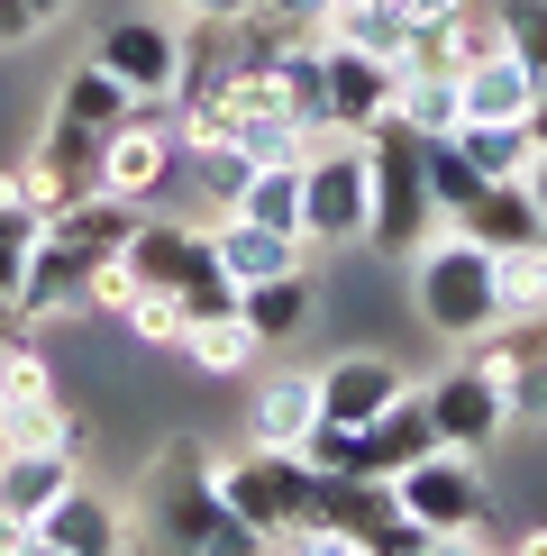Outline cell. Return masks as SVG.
Returning a JSON list of instances; mask_svg holds the SVG:
<instances>
[{"instance_id": "6da1fadb", "label": "cell", "mask_w": 547, "mask_h": 556, "mask_svg": "<svg viewBox=\"0 0 547 556\" xmlns=\"http://www.w3.org/2000/svg\"><path fill=\"white\" fill-rule=\"evenodd\" d=\"M365 247L383 256H420V238L438 228V201H429V165H420V128L374 119L365 128Z\"/></svg>"}, {"instance_id": "7a4b0ae2", "label": "cell", "mask_w": 547, "mask_h": 556, "mask_svg": "<svg viewBox=\"0 0 547 556\" xmlns=\"http://www.w3.org/2000/svg\"><path fill=\"white\" fill-rule=\"evenodd\" d=\"M119 265L137 274V283H155V292H174L192 319H211V311H238V283H228V265H219V247H211V228H174V219H137V238L119 247Z\"/></svg>"}, {"instance_id": "3957f363", "label": "cell", "mask_w": 547, "mask_h": 556, "mask_svg": "<svg viewBox=\"0 0 547 556\" xmlns=\"http://www.w3.org/2000/svg\"><path fill=\"white\" fill-rule=\"evenodd\" d=\"M402 511L429 529L438 547H484V520H493V483L474 466V447H429L420 466L393 475Z\"/></svg>"}, {"instance_id": "277c9868", "label": "cell", "mask_w": 547, "mask_h": 556, "mask_svg": "<svg viewBox=\"0 0 547 556\" xmlns=\"http://www.w3.org/2000/svg\"><path fill=\"white\" fill-rule=\"evenodd\" d=\"M219 502L256 529V547H292V529L310 511V466L302 447H246V456H211Z\"/></svg>"}, {"instance_id": "5b68a950", "label": "cell", "mask_w": 547, "mask_h": 556, "mask_svg": "<svg viewBox=\"0 0 547 556\" xmlns=\"http://www.w3.org/2000/svg\"><path fill=\"white\" fill-rule=\"evenodd\" d=\"M420 319L438 338H484V329H501V292H493V247H474L466 228L456 238H438L429 247L420 238Z\"/></svg>"}, {"instance_id": "8992f818", "label": "cell", "mask_w": 547, "mask_h": 556, "mask_svg": "<svg viewBox=\"0 0 547 556\" xmlns=\"http://www.w3.org/2000/svg\"><path fill=\"white\" fill-rule=\"evenodd\" d=\"M365 137L347 128H310V155H302V238L310 247H356L365 238Z\"/></svg>"}, {"instance_id": "52a82bcc", "label": "cell", "mask_w": 547, "mask_h": 556, "mask_svg": "<svg viewBox=\"0 0 547 556\" xmlns=\"http://www.w3.org/2000/svg\"><path fill=\"white\" fill-rule=\"evenodd\" d=\"M393 520H402V493H393V475H310V511L302 529H292V547H374L393 539Z\"/></svg>"}, {"instance_id": "ba28073f", "label": "cell", "mask_w": 547, "mask_h": 556, "mask_svg": "<svg viewBox=\"0 0 547 556\" xmlns=\"http://www.w3.org/2000/svg\"><path fill=\"white\" fill-rule=\"evenodd\" d=\"M155 539L174 547H219V556H246L256 547V529L219 502L211 483V456H165V475H155Z\"/></svg>"}, {"instance_id": "9c48e42d", "label": "cell", "mask_w": 547, "mask_h": 556, "mask_svg": "<svg viewBox=\"0 0 547 556\" xmlns=\"http://www.w3.org/2000/svg\"><path fill=\"white\" fill-rule=\"evenodd\" d=\"M420 402H429V420H438L447 447H474V456H484L493 438H511V402H501V383L484 375V365H456V375H438Z\"/></svg>"}, {"instance_id": "30bf717a", "label": "cell", "mask_w": 547, "mask_h": 556, "mask_svg": "<svg viewBox=\"0 0 547 556\" xmlns=\"http://www.w3.org/2000/svg\"><path fill=\"white\" fill-rule=\"evenodd\" d=\"M91 55H101L137 101H174V74H182V37L174 28H155V18H110Z\"/></svg>"}, {"instance_id": "8fae6325", "label": "cell", "mask_w": 547, "mask_h": 556, "mask_svg": "<svg viewBox=\"0 0 547 556\" xmlns=\"http://www.w3.org/2000/svg\"><path fill=\"white\" fill-rule=\"evenodd\" d=\"M319 37H329V28H319ZM393 83H402V64H383V55H365V46L329 37V128L365 137L374 119H393Z\"/></svg>"}, {"instance_id": "7c38bea8", "label": "cell", "mask_w": 547, "mask_h": 556, "mask_svg": "<svg viewBox=\"0 0 547 556\" xmlns=\"http://www.w3.org/2000/svg\"><path fill=\"white\" fill-rule=\"evenodd\" d=\"M74 483H82V447H10L0 456V511L28 520V539H37V520L55 511Z\"/></svg>"}, {"instance_id": "4fadbf2b", "label": "cell", "mask_w": 547, "mask_h": 556, "mask_svg": "<svg viewBox=\"0 0 547 556\" xmlns=\"http://www.w3.org/2000/svg\"><path fill=\"white\" fill-rule=\"evenodd\" d=\"M91 274H101V256H82V247L64 238H37L28 274H18V319H55V311H91Z\"/></svg>"}, {"instance_id": "5bb4252c", "label": "cell", "mask_w": 547, "mask_h": 556, "mask_svg": "<svg viewBox=\"0 0 547 556\" xmlns=\"http://www.w3.org/2000/svg\"><path fill=\"white\" fill-rule=\"evenodd\" d=\"M429 447H447V438H438L420 392H402V402H383L374 420L356 429V475H402V466H420Z\"/></svg>"}, {"instance_id": "9a60e30c", "label": "cell", "mask_w": 547, "mask_h": 556, "mask_svg": "<svg viewBox=\"0 0 547 556\" xmlns=\"http://www.w3.org/2000/svg\"><path fill=\"white\" fill-rule=\"evenodd\" d=\"M37 547H55V556H110V547H128V502L74 483V493L37 520Z\"/></svg>"}, {"instance_id": "2e32d148", "label": "cell", "mask_w": 547, "mask_h": 556, "mask_svg": "<svg viewBox=\"0 0 547 556\" xmlns=\"http://www.w3.org/2000/svg\"><path fill=\"white\" fill-rule=\"evenodd\" d=\"M211 247H219L228 283H265V274H302V256H310V238H292V228H265V219H246V211H219Z\"/></svg>"}, {"instance_id": "e0dca14e", "label": "cell", "mask_w": 547, "mask_h": 556, "mask_svg": "<svg viewBox=\"0 0 547 556\" xmlns=\"http://www.w3.org/2000/svg\"><path fill=\"white\" fill-rule=\"evenodd\" d=\"M310 420H319V365H274V375H256V420H246L256 447H302Z\"/></svg>"}, {"instance_id": "ac0fdd59", "label": "cell", "mask_w": 547, "mask_h": 556, "mask_svg": "<svg viewBox=\"0 0 547 556\" xmlns=\"http://www.w3.org/2000/svg\"><path fill=\"white\" fill-rule=\"evenodd\" d=\"M402 365L393 356H338V365H319V420H374L383 402H402Z\"/></svg>"}, {"instance_id": "d6986e66", "label": "cell", "mask_w": 547, "mask_h": 556, "mask_svg": "<svg viewBox=\"0 0 547 556\" xmlns=\"http://www.w3.org/2000/svg\"><path fill=\"white\" fill-rule=\"evenodd\" d=\"M128 110H137V91H128L119 74H110L101 55H82L74 74H64V91H55V119H46V128H74V137H110V128L128 119Z\"/></svg>"}, {"instance_id": "ffe728a7", "label": "cell", "mask_w": 547, "mask_h": 556, "mask_svg": "<svg viewBox=\"0 0 547 556\" xmlns=\"http://www.w3.org/2000/svg\"><path fill=\"white\" fill-rule=\"evenodd\" d=\"M137 219H147V201H119V192H74L55 219H46V238H64V247H82V256H119V247L137 238Z\"/></svg>"}, {"instance_id": "44dd1931", "label": "cell", "mask_w": 547, "mask_h": 556, "mask_svg": "<svg viewBox=\"0 0 547 556\" xmlns=\"http://www.w3.org/2000/svg\"><path fill=\"white\" fill-rule=\"evenodd\" d=\"M456 101H466V119H530L538 74L501 46V55H484V64H466V74H456ZM466 119H456V128H466Z\"/></svg>"}, {"instance_id": "7402d4cb", "label": "cell", "mask_w": 547, "mask_h": 556, "mask_svg": "<svg viewBox=\"0 0 547 556\" xmlns=\"http://www.w3.org/2000/svg\"><path fill=\"white\" fill-rule=\"evenodd\" d=\"M456 228H466L474 247H520V238H547V219H538V201H530V174H511V182H484V192L456 211Z\"/></svg>"}, {"instance_id": "603a6c76", "label": "cell", "mask_w": 547, "mask_h": 556, "mask_svg": "<svg viewBox=\"0 0 547 556\" xmlns=\"http://www.w3.org/2000/svg\"><path fill=\"white\" fill-rule=\"evenodd\" d=\"M493 292H501V329H547V238L493 247Z\"/></svg>"}, {"instance_id": "cb8c5ba5", "label": "cell", "mask_w": 547, "mask_h": 556, "mask_svg": "<svg viewBox=\"0 0 547 556\" xmlns=\"http://www.w3.org/2000/svg\"><path fill=\"white\" fill-rule=\"evenodd\" d=\"M174 356L192 365V375H256V365H265V338L246 329L238 311H211V319H192V329H182Z\"/></svg>"}, {"instance_id": "d4e9b609", "label": "cell", "mask_w": 547, "mask_h": 556, "mask_svg": "<svg viewBox=\"0 0 547 556\" xmlns=\"http://www.w3.org/2000/svg\"><path fill=\"white\" fill-rule=\"evenodd\" d=\"M393 119H402V128H420V137H447L456 119H466V101H456V64H410V55H402Z\"/></svg>"}, {"instance_id": "484cf974", "label": "cell", "mask_w": 547, "mask_h": 556, "mask_svg": "<svg viewBox=\"0 0 547 556\" xmlns=\"http://www.w3.org/2000/svg\"><path fill=\"white\" fill-rule=\"evenodd\" d=\"M274 91H283V110L302 128H329V37H292L283 46V64H274Z\"/></svg>"}, {"instance_id": "4316f807", "label": "cell", "mask_w": 547, "mask_h": 556, "mask_svg": "<svg viewBox=\"0 0 547 556\" xmlns=\"http://www.w3.org/2000/svg\"><path fill=\"white\" fill-rule=\"evenodd\" d=\"M238 319H246L265 346L302 338V319H310V283H302V274H265V283H238Z\"/></svg>"}, {"instance_id": "83f0119b", "label": "cell", "mask_w": 547, "mask_h": 556, "mask_svg": "<svg viewBox=\"0 0 547 556\" xmlns=\"http://www.w3.org/2000/svg\"><path fill=\"white\" fill-rule=\"evenodd\" d=\"M456 137H466V155L484 165V182H511V174H530V165H538L530 119H466Z\"/></svg>"}, {"instance_id": "f1b7e54d", "label": "cell", "mask_w": 547, "mask_h": 556, "mask_svg": "<svg viewBox=\"0 0 547 556\" xmlns=\"http://www.w3.org/2000/svg\"><path fill=\"white\" fill-rule=\"evenodd\" d=\"M420 165H429V201H438V219H456L474 192H484V165L466 155V137H456V128L447 137H420Z\"/></svg>"}, {"instance_id": "f546056e", "label": "cell", "mask_w": 547, "mask_h": 556, "mask_svg": "<svg viewBox=\"0 0 547 556\" xmlns=\"http://www.w3.org/2000/svg\"><path fill=\"white\" fill-rule=\"evenodd\" d=\"M182 165H192V192L211 201V211H238V192H246V147H228V137H201V147H182Z\"/></svg>"}, {"instance_id": "4dcf8cb0", "label": "cell", "mask_w": 547, "mask_h": 556, "mask_svg": "<svg viewBox=\"0 0 547 556\" xmlns=\"http://www.w3.org/2000/svg\"><path fill=\"white\" fill-rule=\"evenodd\" d=\"M238 211L302 238V165H256V174H246V192H238Z\"/></svg>"}, {"instance_id": "1f68e13d", "label": "cell", "mask_w": 547, "mask_h": 556, "mask_svg": "<svg viewBox=\"0 0 547 556\" xmlns=\"http://www.w3.org/2000/svg\"><path fill=\"white\" fill-rule=\"evenodd\" d=\"M329 37H347V46H365V55H383V64L410 55V28L383 10V0H347V10H329Z\"/></svg>"}, {"instance_id": "d6a6232c", "label": "cell", "mask_w": 547, "mask_h": 556, "mask_svg": "<svg viewBox=\"0 0 547 556\" xmlns=\"http://www.w3.org/2000/svg\"><path fill=\"white\" fill-rule=\"evenodd\" d=\"M493 18H501V46L547 83V0H493Z\"/></svg>"}, {"instance_id": "836d02e7", "label": "cell", "mask_w": 547, "mask_h": 556, "mask_svg": "<svg viewBox=\"0 0 547 556\" xmlns=\"http://www.w3.org/2000/svg\"><path fill=\"white\" fill-rule=\"evenodd\" d=\"M119 319H128V329H137V338H147V346H182V329H192V311H182V301H174V292H155V283H137Z\"/></svg>"}, {"instance_id": "e575fe53", "label": "cell", "mask_w": 547, "mask_h": 556, "mask_svg": "<svg viewBox=\"0 0 547 556\" xmlns=\"http://www.w3.org/2000/svg\"><path fill=\"white\" fill-rule=\"evenodd\" d=\"M501 402H511V429H547V346H530V356L511 365Z\"/></svg>"}, {"instance_id": "d590c367", "label": "cell", "mask_w": 547, "mask_h": 556, "mask_svg": "<svg viewBox=\"0 0 547 556\" xmlns=\"http://www.w3.org/2000/svg\"><path fill=\"white\" fill-rule=\"evenodd\" d=\"M64 10H74V0H0V46H28L37 28H55Z\"/></svg>"}, {"instance_id": "8d00e7d4", "label": "cell", "mask_w": 547, "mask_h": 556, "mask_svg": "<svg viewBox=\"0 0 547 556\" xmlns=\"http://www.w3.org/2000/svg\"><path fill=\"white\" fill-rule=\"evenodd\" d=\"M256 10L274 18V28H292V37H310V28H329V0H256Z\"/></svg>"}, {"instance_id": "74e56055", "label": "cell", "mask_w": 547, "mask_h": 556, "mask_svg": "<svg viewBox=\"0 0 547 556\" xmlns=\"http://www.w3.org/2000/svg\"><path fill=\"white\" fill-rule=\"evenodd\" d=\"M383 10H393V18H402V28H438V18L456 10V0H383Z\"/></svg>"}, {"instance_id": "f35d334b", "label": "cell", "mask_w": 547, "mask_h": 556, "mask_svg": "<svg viewBox=\"0 0 547 556\" xmlns=\"http://www.w3.org/2000/svg\"><path fill=\"white\" fill-rule=\"evenodd\" d=\"M182 10H192V18H219V28H228V18H246L256 0H182Z\"/></svg>"}, {"instance_id": "ab89813d", "label": "cell", "mask_w": 547, "mask_h": 556, "mask_svg": "<svg viewBox=\"0 0 547 556\" xmlns=\"http://www.w3.org/2000/svg\"><path fill=\"white\" fill-rule=\"evenodd\" d=\"M18 547H37V539H28V520H10V511H0V556H18Z\"/></svg>"}, {"instance_id": "60d3db41", "label": "cell", "mask_w": 547, "mask_h": 556, "mask_svg": "<svg viewBox=\"0 0 547 556\" xmlns=\"http://www.w3.org/2000/svg\"><path fill=\"white\" fill-rule=\"evenodd\" d=\"M530 201H538V219H547V147H538V165H530Z\"/></svg>"}, {"instance_id": "b9f144b4", "label": "cell", "mask_w": 547, "mask_h": 556, "mask_svg": "<svg viewBox=\"0 0 547 556\" xmlns=\"http://www.w3.org/2000/svg\"><path fill=\"white\" fill-rule=\"evenodd\" d=\"M0 338H18V301L10 292H0Z\"/></svg>"}, {"instance_id": "7bdbcfd3", "label": "cell", "mask_w": 547, "mask_h": 556, "mask_svg": "<svg viewBox=\"0 0 547 556\" xmlns=\"http://www.w3.org/2000/svg\"><path fill=\"white\" fill-rule=\"evenodd\" d=\"M329 10H347V0H329Z\"/></svg>"}]
</instances>
